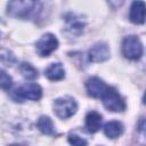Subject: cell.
<instances>
[{"label":"cell","instance_id":"obj_1","mask_svg":"<svg viewBox=\"0 0 146 146\" xmlns=\"http://www.w3.org/2000/svg\"><path fill=\"white\" fill-rule=\"evenodd\" d=\"M41 3L36 1H10L7 5V13L13 17L31 18L38 15Z\"/></svg>","mask_w":146,"mask_h":146},{"label":"cell","instance_id":"obj_2","mask_svg":"<svg viewBox=\"0 0 146 146\" xmlns=\"http://www.w3.org/2000/svg\"><path fill=\"white\" fill-rule=\"evenodd\" d=\"M78 110L76 102L71 97H60L54 102V112L60 119H68Z\"/></svg>","mask_w":146,"mask_h":146},{"label":"cell","instance_id":"obj_3","mask_svg":"<svg viewBox=\"0 0 146 146\" xmlns=\"http://www.w3.org/2000/svg\"><path fill=\"white\" fill-rule=\"evenodd\" d=\"M122 54L124 57L136 60L143 56V44L136 35L125 36L122 41Z\"/></svg>","mask_w":146,"mask_h":146},{"label":"cell","instance_id":"obj_4","mask_svg":"<svg viewBox=\"0 0 146 146\" xmlns=\"http://www.w3.org/2000/svg\"><path fill=\"white\" fill-rule=\"evenodd\" d=\"M104 106L112 112H122L125 108V104L121 95L116 91V89L112 87H107L106 91L102 96Z\"/></svg>","mask_w":146,"mask_h":146},{"label":"cell","instance_id":"obj_5","mask_svg":"<svg viewBox=\"0 0 146 146\" xmlns=\"http://www.w3.org/2000/svg\"><path fill=\"white\" fill-rule=\"evenodd\" d=\"M58 47V40L57 38L51 34V33H46L43 34L35 43V49L36 52L42 56V57H47L49 56L52 51H55Z\"/></svg>","mask_w":146,"mask_h":146},{"label":"cell","instance_id":"obj_6","mask_svg":"<svg viewBox=\"0 0 146 146\" xmlns=\"http://www.w3.org/2000/svg\"><path fill=\"white\" fill-rule=\"evenodd\" d=\"M42 96V89L36 83H25L15 90V97L17 99L38 100Z\"/></svg>","mask_w":146,"mask_h":146},{"label":"cell","instance_id":"obj_7","mask_svg":"<svg viewBox=\"0 0 146 146\" xmlns=\"http://www.w3.org/2000/svg\"><path fill=\"white\" fill-rule=\"evenodd\" d=\"M86 89H87V92H88L89 96L95 97V98H102V96L104 95V92L107 89V86L99 78L92 76V78L87 80Z\"/></svg>","mask_w":146,"mask_h":146},{"label":"cell","instance_id":"obj_8","mask_svg":"<svg viewBox=\"0 0 146 146\" xmlns=\"http://www.w3.org/2000/svg\"><path fill=\"white\" fill-rule=\"evenodd\" d=\"M110 48L106 43L104 42H98L96 44H94L90 50H89V59L94 63H99V62H104L106 59L110 58Z\"/></svg>","mask_w":146,"mask_h":146},{"label":"cell","instance_id":"obj_9","mask_svg":"<svg viewBox=\"0 0 146 146\" xmlns=\"http://www.w3.org/2000/svg\"><path fill=\"white\" fill-rule=\"evenodd\" d=\"M130 21L135 24H143L145 22V3L143 1H133L130 7Z\"/></svg>","mask_w":146,"mask_h":146},{"label":"cell","instance_id":"obj_10","mask_svg":"<svg viewBox=\"0 0 146 146\" xmlns=\"http://www.w3.org/2000/svg\"><path fill=\"white\" fill-rule=\"evenodd\" d=\"M102 122L103 117L96 111L89 112L86 116V128L89 132H97L102 127Z\"/></svg>","mask_w":146,"mask_h":146},{"label":"cell","instance_id":"obj_11","mask_svg":"<svg viewBox=\"0 0 146 146\" xmlns=\"http://www.w3.org/2000/svg\"><path fill=\"white\" fill-rule=\"evenodd\" d=\"M46 76L51 81H58L62 80L65 76V70L60 63H52L46 71Z\"/></svg>","mask_w":146,"mask_h":146},{"label":"cell","instance_id":"obj_12","mask_svg":"<svg viewBox=\"0 0 146 146\" xmlns=\"http://www.w3.org/2000/svg\"><path fill=\"white\" fill-rule=\"evenodd\" d=\"M104 132L108 138H117L123 132V124L119 121H110L105 123Z\"/></svg>","mask_w":146,"mask_h":146},{"label":"cell","instance_id":"obj_13","mask_svg":"<svg viewBox=\"0 0 146 146\" xmlns=\"http://www.w3.org/2000/svg\"><path fill=\"white\" fill-rule=\"evenodd\" d=\"M36 125H38L39 130L44 135H54V132H55L54 123L49 116H46V115L40 116Z\"/></svg>","mask_w":146,"mask_h":146},{"label":"cell","instance_id":"obj_14","mask_svg":"<svg viewBox=\"0 0 146 146\" xmlns=\"http://www.w3.org/2000/svg\"><path fill=\"white\" fill-rule=\"evenodd\" d=\"M19 72L26 80H34L38 78V71L30 63L23 62L19 65Z\"/></svg>","mask_w":146,"mask_h":146},{"label":"cell","instance_id":"obj_15","mask_svg":"<svg viewBox=\"0 0 146 146\" xmlns=\"http://www.w3.org/2000/svg\"><path fill=\"white\" fill-rule=\"evenodd\" d=\"M83 26H84V23H82V21L76 18L74 15L67 19V29L72 34L79 35L83 31Z\"/></svg>","mask_w":146,"mask_h":146},{"label":"cell","instance_id":"obj_16","mask_svg":"<svg viewBox=\"0 0 146 146\" xmlns=\"http://www.w3.org/2000/svg\"><path fill=\"white\" fill-rule=\"evenodd\" d=\"M13 86V79L11 76L3 71L2 68H0V89L3 90H9Z\"/></svg>","mask_w":146,"mask_h":146},{"label":"cell","instance_id":"obj_17","mask_svg":"<svg viewBox=\"0 0 146 146\" xmlns=\"http://www.w3.org/2000/svg\"><path fill=\"white\" fill-rule=\"evenodd\" d=\"M68 143L72 146H87V140L75 133H70L68 135Z\"/></svg>","mask_w":146,"mask_h":146},{"label":"cell","instance_id":"obj_18","mask_svg":"<svg viewBox=\"0 0 146 146\" xmlns=\"http://www.w3.org/2000/svg\"><path fill=\"white\" fill-rule=\"evenodd\" d=\"M0 60H1L5 65H7V66H11V65L16 62V58H15V56L13 55V52L6 50V51H3V52L0 55Z\"/></svg>","mask_w":146,"mask_h":146},{"label":"cell","instance_id":"obj_19","mask_svg":"<svg viewBox=\"0 0 146 146\" xmlns=\"http://www.w3.org/2000/svg\"><path fill=\"white\" fill-rule=\"evenodd\" d=\"M10 146H22V145H10Z\"/></svg>","mask_w":146,"mask_h":146}]
</instances>
